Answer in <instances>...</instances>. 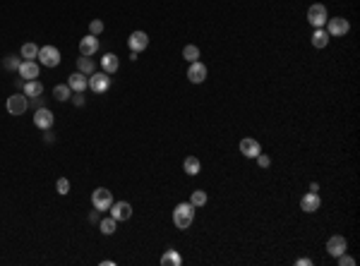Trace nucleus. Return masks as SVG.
Here are the masks:
<instances>
[{
  "label": "nucleus",
  "instance_id": "1",
  "mask_svg": "<svg viewBox=\"0 0 360 266\" xmlns=\"http://www.w3.org/2000/svg\"><path fill=\"white\" fill-rule=\"evenodd\" d=\"M192 220H194V206L190 202L178 204L173 209V223H176L178 230H187L192 226Z\"/></svg>",
  "mask_w": 360,
  "mask_h": 266
},
{
  "label": "nucleus",
  "instance_id": "2",
  "mask_svg": "<svg viewBox=\"0 0 360 266\" xmlns=\"http://www.w3.org/2000/svg\"><path fill=\"white\" fill-rule=\"evenodd\" d=\"M327 19H329V15H327V5H322V3H312L310 8H307V24L314 29H322L327 27Z\"/></svg>",
  "mask_w": 360,
  "mask_h": 266
},
{
  "label": "nucleus",
  "instance_id": "3",
  "mask_svg": "<svg viewBox=\"0 0 360 266\" xmlns=\"http://www.w3.org/2000/svg\"><path fill=\"white\" fill-rule=\"evenodd\" d=\"M92 204L96 211H108L113 204V194L106 190V187H96L92 192Z\"/></svg>",
  "mask_w": 360,
  "mask_h": 266
},
{
  "label": "nucleus",
  "instance_id": "4",
  "mask_svg": "<svg viewBox=\"0 0 360 266\" xmlns=\"http://www.w3.org/2000/svg\"><path fill=\"white\" fill-rule=\"evenodd\" d=\"M38 65H44V67H58L60 65V51L56 46L38 48Z\"/></svg>",
  "mask_w": 360,
  "mask_h": 266
},
{
  "label": "nucleus",
  "instance_id": "5",
  "mask_svg": "<svg viewBox=\"0 0 360 266\" xmlns=\"http://www.w3.org/2000/svg\"><path fill=\"white\" fill-rule=\"evenodd\" d=\"M327 34L329 36H346L348 31H351V24H348V19H343V17H332V19H327Z\"/></svg>",
  "mask_w": 360,
  "mask_h": 266
},
{
  "label": "nucleus",
  "instance_id": "6",
  "mask_svg": "<svg viewBox=\"0 0 360 266\" xmlns=\"http://www.w3.org/2000/svg\"><path fill=\"white\" fill-rule=\"evenodd\" d=\"M89 89L94 94H106L111 89V77L106 72H94L89 74Z\"/></svg>",
  "mask_w": 360,
  "mask_h": 266
},
{
  "label": "nucleus",
  "instance_id": "7",
  "mask_svg": "<svg viewBox=\"0 0 360 266\" xmlns=\"http://www.w3.org/2000/svg\"><path fill=\"white\" fill-rule=\"evenodd\" d=\"M27 108H29V99L24 96V94H15V96H10L8 99V113L10 115H22Z\"/></svg>",
  "mask_w": 360,
  "mask_h": 266
},
{
  "label": "nucleus",
  "instance_id": "8",
  "mask_svg": "<svg viewBox=\"0 0 360 266\" xmlns=\"http://www.w3.org/2000/svg\"><path fill=\"white\" fill-rule=\"evenodd\" d=\"M346 249H348V242H346L343 235H332V238L327 240V254H332V257H341Z\"/></svg>",
  "mask_w": 360,
  "mask_h": 266
},
{
  "label": "nucleus",
  "instance_id": "9",
  "mask_svg": "<svg viewBox=\"0 0 360 266\" xmlns=\"http://www.w3.org/2000/svg\"><path fill=\"white\" fill-rule=\"evenodd\" d=\"M53 122H56V118H53V113L48 108H36V113H34V125H36L38 129H51L53 127Z\"/></svg>",
  "mask_w": 360,
  "mask_h": 266
},
{
  "label": "nucleus",
  "instance_id": "10",
  "mask_svg": "<svg viewBox=\"0 0 360 266\" xmlns=\"http://www.w3.org/2000/svg\"><path fill=\"white\" fill-rule=\"evenodd\" d=\"M240 154L245 158H257L259 154H262V147H259L257 139L245 137V139H240Z\"/></svg>",
  "mask_w": 360,
  "mask_h": 266
},
{
  "label": "nucleus",
  "instance_id": "11",
  "mask_svg": "<svg viewBox=\"0 0 360 266\" xmlns=\"http://www.w3.org/2000/svg\"><path fill=\"white\" fill-rule=\"evenodd\" d=\"M187 79L192 84H202L204 79H207V65L199 63V60L190 63V67H187Z\"/></svg>",
  "mask_w": 360,
  "mask_h": 266
},
{
  "label": "nucleus",
  "instance_id": "12",
  "mask_svg": "<svg viewBox=\"0 0 360 266\" xmlns=\"http://www.w3.org/2000/svg\"><path fill=\"white\" fill-rule=\"evenodd\" d=\"M319 206H322V197L317 192H307L300 199V209H303L305 213H314V211H319Z\"/></svg>",
  "mask_w": 360,
  "mask_h": 266
},
{
  "label": "nucleus",
  "instance_id": "13",
  "mask_svg": "<svg viewBox=\"0 0 360 266\" xmlns=\"http://www.w3.org/2000/svg\"><path fill=\"white\" fill-rule=\"evenodd\" d=\"M108 211H111V216L115 220H130L132 218V206H130L128 202H115V204H111V209H108Z\"/></svg>",
  "mask_w": 360,
  "mask_h": 266
},
{
  "label": "nucleus",
  "instance_id": "14",
  "mask_svg": "<svg viewBox=\"0 0 360 266\" xmlns=\"http://www.w3.org/2000/svg\"><path fill=\"white\" fill-rule=\"evenodd\" d=\"M128 46L132 53H139V51H144V48L149 46V36L144 31H132L128 38Z\"/></svg>",
  "mask_w": 360,
  "mask_h": 266
},
{
  "label": "nucleus",
  "instance_id": "15",
  "mask_svg": "<svg viewBox=\"0 0 360 266\" xmlns=\"http://www.w3.org/2000/svg\"><path fill=\"white\" fill-rule=\"evenodd\" d=\"M67 86H70L74 94H82L84 89H89V77L82 72H72L67 77Z\"/></svg>",
  "mask_w": 360,
  "mask_h": 266
},
{
  "label": "nucleus",
  "instance_id": "16",
  "mask_svg": "<svg viewBox=\"0 0 360 266\" xmlns=\"http://www.w3.org/2000/svg\"><path fill=\"white\" fill-rule=\"evenodd\" d=\"M19 77H24V79H38L41 74H38V63L34 60H24V63L19 65Z\"/></svg>",
  "mask_w": 360,
  "mask_h": 266
},
{
  "label": "nucleus",
  "instance_id": "17",
  "mask_svg": "<svg viewBox=\"0 0 360 266\" xmlns=\"http://www.w3.org/2000/svg\"><path fill=\"white\" fill-rule=\"evenodd\" d=\"M96 51H99V38L96 36L89 34V36H84L82 41H79V53L82 55H89V58H92V55H96Z\"/></svg>",
  "mask_w": 360,
  "mask_h": 266
},
{
  "label": "nucleus",
  "instance_id": "18",
  "mask_svg": "<svg viewBox=\"0 0 360 266\" xmlns=\"http://www.w3.org/2000/svg\"><path fill=\"white\" fill-rule=\"evenodd\" d=\"M24 96H27V99H36V96H41V94H44V84L38 82V79H27V82H24Z\"/></svg>",
  "mask_w": 360,
  "mask_h": 266
},
{
  "label": "nucleus",
  "instance_id": "19",
  "mask_svg": "<svg viewBox=\"0 0 360 266\" xmlns=\"http://www.w3.org/2000/svg\"><path fill=\"white\" fill-rule=\"evenodd\" d=\"M101 67H103V72L106 74H113V72H118V67H120V60H118V55H113V53H106L101 58Z\"/></svg>",
  "mask_w": 360,
  "mask_h": 266
},
{
  "label": "nucleus",
  "instance_id": "20",
  "mask_svg": "<svg viewBox=\"0 0 360 266\" xmlns=\"http://www.w3.org/2000/svg\"><path fill=\"white\" fill-rule=\"evenodd\" d=\"M77 72L87 74V77L96 72V65H94V60L89 58V55H82V58H77Z\"/></svg>",
  "mask_w": 360,
  "mask_h": 266
},
{
  "label": "nucleus",
  "instance_id": "21",
  "mask_svg": "<svg viewBox=\"0 0 360 266\" xmlns=\"http://www.w3.org/2000/svg\"><path fill=\"white\" fill-rule=\"evenodd\" d=\"M183 170H185L187 175H192V178H194V175H199V170H202V163H199V158H197V156H187V158L183 161Z\"/></svg>",
  "mask_w": 360,
  "mask_h": 266
},
{
  "label": "nucleus",
  "instance_id": "22",
  "mask_svg": "<svg viewBox=\"0 0 360 266\" xmlns=\"http://www.w3.org/2000/svg\"><path fill=\"white\" fill-rule=\"evenodd\" d=\"M329 43V34H327V29H314L312 31V46L314 48H327Z\"/></svg>",
  "mask_w": 360,
  "mask_h": 266
},
{
  "label": "nucleus",
  "instance_id": "23",
  "mask_svg": "<svg viewBox=\"0 0 360 266\" xmlns=\"http://www.w3.org/2000/svg\"><path fill=\"white\" fill-rule=\"evenodd\" d=\"M183 264V257L178 254L176 249H168L166 254L161 257V266H180Z\"/></svg>",
  "mask_w": 360,
  "mask_h": 266
},
{
  "label": "nucleus",
  "instance_id": "24",
  "mask_svg": "<svg viewBox=\"0 0 360 266\" xmlns=\"http://www.w3.org/2000/svg\"><path fill=\"white\" fill-rule=\"evenodd\" d=\"M99 228H101V233L103 235H113V233H115V230H118V220L113 218H103L101 223H99Z\"/></svg>",
  "mask_w": 360,
  "mask_h": 266
},
{
  "label": "nucleus",
  "instance_id": "25",
  "mask_svg": "<svg viewBox=\"0 0 360 266\" xmlns=\"http://www.w3.org/2000/svg\"><path fill=\"white\" fill-rule=\"evenodd\" d=\"M53 96H56L58 101H67V99H72V89L67 84H58L56 89H53Z\"/></svg>",
  "mask_w": 360,
  "mask_h": 266
},
{
  "label": "nucleus",
  "instance_id": "26",
  "mask_svg": "<svg viewBox=\"0 0 360 266\" xmlns=\"http://www.w3.org/2000/svg\"><path fill=\"white\" fill-rule=\"evenodd\" d=\"M22 58H24V60H34V58H38V46L36 43H31V41L24 43V46H22Z\"/></svg>",
  "mask_w": 360,
  "mask_h": 266
},
{
  "label": "nucleus",
  "instance_id": "27",
  "mask_svg": "<svg viewBox=\"0 0 360 266\" xmlns=\"http://www.w3.org/2000/svg\"><path fill=\"white\" fill-rule=\"evenodd\" d=\"M190 204H192L194 209L204 206V204H207V192H202V190H194L192 197H190Z\"/></svg>",
  "mask_w": 360,
  "mask_h": 266
},
{
  "label": "nucleus",
  "instance_id": "28",
  "mask_svg": "<svg viewBox=\"0 0 360 266\" xmlns=\"http://www.w3.org/2000/svg\"><path fill=\"white\" fill-rule=\"evenodd\" d=\"M183 58L187 63H194V60H199V48L197 46H185L183 48Z\"/></svg>",
  "mask_w": 360,
  "mask_h": 266
},
{
  "label": "nucleus",
  "instance_id": "29",
  "mask_svg": "<svg viewBox=\"0 0 360 266\" xmlns=\"http://www.w3.org/2000/svg\"><path fill=\"white\" fill-rule=\"evenodd\" d=\"M3 65H5V70H19V58L17 55H5V60H3Z\"/></svg>",
  "mask_w": 360,
  "mask_h": 266
},
{
  "label": "nucleus",
  "instance_id": "30",
  "mask_svg": "<svg viewBox=\"0 0 360 266\" xmlns=\"http://www.w3.org/2000/svg\"><path fill=\"white\" fill-rule=\"evenodd\" d=\"M56 190H58V194H67L70 192V180H67V178H58L56 180Z\"/></svg>",
  "mask_w": 360,
  "mask_h": 266
},
{
  "label": "nucleus",
  "instance_id": "31",
  "mask_svg": "<svg viewBox=\"0 0 360 266\" xmlns=\"http://www.w3.org/2000/svg\"><path fill=\"white\" fill-rule=\"evenodd\" d=\"M101 31H103V22L101 19H92V22H89V34H92V36H99Z\"/></svg>",
  "mask_w": 360,
  "mask_h": 266
},
{
  "label": "nucleus",
  "instance_id": "32",
  "mask_svg": "<svg viewBox=\"0 0 360 266\" xmlns=\"http://www.w3.org/2000/svg\"><path fill=\"white\" fill-rule=\"evenodd\" d=\"M336 259H339V266H355V259H353V257H348L346 252H343L341 257H336Z\"/></svg>",
  "mask_w": 360,
  "mask_h": 266
},
{
  "label": "nucleus",
  "instance_id": "33",
  "mask_svg": "<svg viewBox=\"0 0 360 266\" xmlns=\"http://www.w3.org/2000/svg\"><path fill=\"white\" fill-rule=\"evenodd\" d=\"M257 165H259V168H269V165H271V158H269L267 154H259V156H257Z\"/></svg>",
  "mask_w": 360,
  "mask_h": 266
},
{
  "label": "nucleus",
  "instance_id": "34",
  "mask_svg": "<svg viewBox=\"0 0 360 266\" xmlns=\"http://www.w3.org/2000/svg\"><path fill=\"white\" fill-rule=\"evenodd\" d=\"M72 101H74V106H84V103H87V101H84V96H82V94H74V96H72Z\"/></svg>",
  "mask_w": 360,
  "mask_h": 266
},
{
  "label": "nucleus",
  "instance_id": "35",
  "mask_svg": "<svg viewBox=\"0 0 360 266\" xmlns=\"http://www.w3.org/2000/svg\"><path fill=\"white\" fill-rule=\"evenodd\" d=\"M296 264H298V266H310V264H312V259H307V257H300V259H298V261H296Z\"/></svg>",
  "mask_w": 360,
  "mask_h": 266
},
{
  "label": "nucleus",
  "instance_id": "36",
  "mask_svg": "<svg viewBox=\"0 0 360 266\" xmlns=\"http://www.w3.org/2000/svg\"><path fill=\"white\" fill-rule=\"evenodd\" d=\"M89 220H92V223H96V220H99V211H96V209L89 213Z\"/></svg>",
  "mask_w": 360,
  "mask_h": 266
},
{
  "label": "nucleus",
  "instance_id": "37",
  "mask_svg": "<svg viewBox=\"0 0 360 266\" xmlns=\"http://www.w3.org/2000/svg\"><path fill=\"white\" fill-rule=\"evenodd\" d=\"M44 139H46L48 144H51V142H53V139H56V137H53V132H51V129H46V137H44Z\"/></svg>",
  "mask_w": 360,
  "mask_h": 266
}]
</instances>
